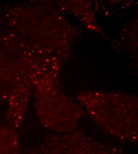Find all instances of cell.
Returning <instances> with one entry per match:
<instances>
[{
    "mask_svg": "<svg viewBox=\"0 0 138 154\" xmlns=\"http://www.w3.org/2000/svg\"><path fill=\"white\" fill-rule=\"evenodd\" d=\"M19 145L13 134L0 135V154H19Z\"/></svg>",
    "mask_w": 138,
    "mask_h": 154,
    "instance_id": "6da1fadb",
    "label": "cell"
}]
</instances>
